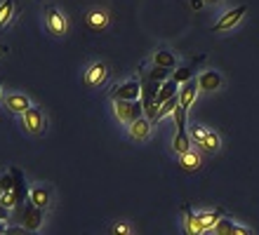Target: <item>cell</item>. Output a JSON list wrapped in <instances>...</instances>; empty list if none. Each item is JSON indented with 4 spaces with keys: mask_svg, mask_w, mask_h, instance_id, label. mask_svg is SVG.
<instances>
[{
    "mask_svg": "<svg viewBox=\"0 0 259 235\" xmlns=\"http://www.w3.org/2000/svg\"><path fill=\"white\" fill-rule=\"evenodd\" d=\"M7 191H14L12 174H3V176H0V193H7Z\"/></svg>",
    "mask_w": 259,
    "mask_h": 235,
    "instance_id": "cell-29",
    "label": "cell"
},
{
    "mask_svg": "<svg viewBox=\"0 0 259 235\" xmlns=\"http://www.w3.org/2000/svg\"><path fill=\"white\" fill-rule=\"evenodd\" d=\"M233 226H236V223H233L229 216H222V219H219V223L214 226V235H231Z\"/></svg>",
    "mask_w": 259,
    "mask_h": 235,
    "instance_id": "cell-24",
    "label": "cell"
},
{
    "mask_svg": "<svg viewBox=\"0 0 259 235\" xmlns=\"http://www.w3.org/2000/svg\"><path fill=\"white\" fill-rule=\"evenodd\" d=\"M142 97V80H127L123 85H116V87L111 89V99L113 101H137Z\"/></svg>",
    "mask_w": 259,
    "mask_h": 235,
    "instance_id": "cell-5",
    "label": "cell"
},
{
    "mask_svg": "<svg viewBox=\"0 0 259 235\" xmlns=\"http://www.w3.org/2000/svg\"><path fill=\"white\" fill-rule=\"evenodd\" d=\"M231 235H254V233L250 228H245V226H238V223H236L233 230H231Z\"/></svg>",
    "mask_w": 259,
    "mask_h": 235,
    "instance_id": "cell-31",
    "label": "cell"
},
{
    "mask_svg": "<svg viewBox=\"0 0 259 235\" xmlns=\"http://www.w3.org/2000/svg\"><path fill=\"white\" fill-rule=\"evenodd\" d=\"M5 235H38L35 230H28L24 228V226H12V228H7Z\"/></svg>",
    "mask_w": 259,
    "mask_h": 235,
    "instance_id": "cell-30",
    "label": "cell"
},
{
    "mask_svg": "<svg viewBox=\"0 0 259 235\" xmlns=\"http://www.w3.org/2000/svg\"><path fill=\"white\" fill-rule=\"evenodd\" d=\"M179 94V82L175 80V78H167V80H163V85H160V92H158V104H165L167 99H172V97H177Z\"/></svg>",
    "mask_w": 259,
    "mask_h": 235,
    "instance_id": "cell-20",
    "label": "cell"
},
{
    "mask_svg": "<svg viewBox=\"0 0 259 235\" xmlns=\"http://www.w3.org/2000/svg\"><path fill=\"white\" fill-rule=\"evenodd\" d=\"M198 92H200V85H198V80H189L182 85V89H179V106L182 108H189L193 106V101L198 99Z\"/></svg>",
    "mask_w": 259,
    "mask_h": 235,
    "instance_id": "cell-10",
    "label": "cell"
},
{
    "mask_svg": "<svg viewBox=\"0 0 259 235\" xmlns=\"http://www.w3.org/2000/svg\"><path fill=\"white\" fill-rule=\"evenodd\" d=\"M179 167L186 169V172H198V169L203 167V158L198 151H186V153L179 155Z\"/></svg>",
    "mask_w": 259,
    "mask_h": 235,
    "instance_id": "cell-13",
    "label": "cell"
},
{
    "mask_svg": "<svg viewBox=\"0 0 259 235\" xmlns=\"http://www.w3.org/2000/svg\"><path fill=\"white\" fill-rule=\"evenodd\" d=\"M245 12H247V5H238V7H233V10H229V12H224L217 19V24L212 26V31H217V33L231 31L233 26H238L240 24V19H243V14Z\"/></svg>",
    "mask_w": 259,
    "mask_h": 235,
    "instance_id": "cell-6",
    "label": "cell"
},
{
    "mask_svg": "<svg viewBox=\"0 0 259 235\" xmlns=\"http://www.w3.org/2000/svg\"><path fill=\"white\" fill-rule=\"evenodd\" d=\"M191 144H193L191 134H189L186 129H177V134H175V139H172V148H175V153L182 155V153H186V151H191Z\"/></svg>",
    "mask_w": 259,
    "mask_h": 235,
    "instance_id": "cell-18",
    "label": "cell"
},
{
    "mask_svg": "<svg viewBox=\"0 0 259 235\" xmlns=\"http://www.w3.org/2000/svg\"><path fill=\"white\" fill-rule=\"evenodd\" d=\"M0 52H7V47H0Z\"/></svg>",
    "mask_w": 259,
    "mask_h": 235,
    "instance_id": "cell-36",
    "label": "cell"
},
{
    "mask_svg": "<svg viewBox=\"0 0 259 235\" xmlns=\"http://www.w3.org/2000/svg\"><path fill=\"white\" fill-rule=\"evenodd\" d=\"M113 111H116V118L120 122H135L137 118L144 115V101L137 99V101H113Z\"/></svg>",
    "mask_w": 259,
    "mask_h": 235,
    "instance_id": "cell-3",
    "label": "cell"
},
{
    "mask_svg": "<svg viewBox=\"0 0 259 235\" xmlns=\"http://www.w3.org/2000/svg\"><path fill=\"white\" fill-rule=\"evenodd\" d=\"M151 125H153V122H151L146 115L137 118L135 122H130V136L135 141H146L151 134Z\"/></svg>",
    "mask_w": 259,
    "mask_h": 235,
    "instance_id": "cell-12",
    "label": "cell"
},
{
    "mask_svg": "<svg viewBox=\"0 0 259 235\" xmlns=\"http://www.w3.org/2000/svg\"><path fill=\"white\" fill-rule=\"evenodd\" d=\"M191 139L200 151H207V153H217L219 146H222V139H219L217 132H212V129L203 127V125H193Z\"/></svg>",
    "mask_w": 259,
    "mask_h": 235,
    "instance_id": "cell-1",
    "label": "cell"
},
{
    "mask_svg": "<svg viewBox=\"0 0 259 235\" xmlns=\"http://www.w3.org/2000/svg\"><path fill=\"white\" fill-rule=\"evenodd\" d=\"M7 230V221H0V235H5Z\"/></svg>",
    "mask_w": 259,
    "mask_h": 235,
    "instance_id": "cell-34",
    "label": "cell"
},
{
    "mask_svg": "<svg viewBox=\"0 0 259 235\" xmlns=\"http://www.w3.org/2000/svg\"><path fill=\"white\" fill-rule=\"evenodd\" d=\"M111 235H132V228H130V223L118 221V223H113V228H111Z\"/></svg>",
    "mask_w": 259,
    "mask_h": 235,
    "instance_id": "cell-28",
    "label": "cell"
},
{
    "mask_svg": "<svg viewBox=\"0 0 259 235\" xmlns=\"http://www.w3.org/2000/svg\"><path fill=\"white\" fill-rule=\"evenodd\" d=\"M0 94H3V82H0Z\"/></svg>",
    "mask_w": 259,
    "mask_h": 235,
    "instance_id": "cell-37",
    "label": "cell"
},
{
    "mask_svg": "<svg viewBox=\"0 0 259 235\" xmlns=\"http://www.w3.org/2000/svg\"><path fill=\"white\" fill-rule=\"evenodd\" d=\"M184 228L186 235H205V230L200 228V221H198V212H191V207H184Z\"/></svg>",
    "mask_w": 259,
    "mask_h": 235,
    "instance_id": "cell-17",
    "label": "cell"
},
{
    "mask_svg": "<svg viewBox=\"0 0 259 235\" xmlns=\"http://www.w3.org/2000/svg\"><path fill=\"white\" fill-rule=\"evenodd\" d=\"M5 108L10 111V113L21 115L24 111H28V108H31V101H28L26 94L12 92V94H7V97H5Z\"/></svg>",
    "mask_w": 259,
    "mask_h": 235,
    "instance_id": "cell-11",
    "label": "cell"
},
{
    "mask_svg": "<svg viewBox=\"0 0 259 235\" xmlns=\"http://www.w3.org/2000/svg\"><path fill=\"white\" fill-rule=\"evenodd\" d=\"M106 78H109V66H106V61H95V64L85 71V78H82V80H85V87L97 89L106 82Z\"/></svg>",
    "mask_w": 259,
    "mask_h": 235,
    "instance_id": "cell-7",
    "label": "cell"
},
{
    "mask_svg": "<svg viewBox=\"0 0 259 235\" xmlns=\"http://www.w3.org/2000/svg\"><path fill=\"white\" fill-rule=\"evenodd\" d=\"M109 12L104 10V7H95V10H90L88 17H85V24H88V28L92 31V33H102V31H106L109 28Z\"/></svg>",
    "mask_w": 259,
    "mask_h": 235,
    "instance_id": "cell-8",
    "label": "cell"
},
{
    "mask_svg": "<svg viewBox=\"0 0 259 235\" xmlns=\"http://www.w3.org/2000/svg\"><path fill=\"white\" fill-rule=\"evenodd\" d=\"M189 5H191V10H200L205 5V0H189Z\"/></svg>",
    "mask_w": 259,
    "mask_h": 235,
    "instance_id": "cell-32",
    "label": "cell"
},
{
    "mask_svg": "<svg viewBox=\"0 0 259 235\" xmlns=\"http://www.w3.org/2000/svg\"><path fill=\"white\" fill-rule=\"evenodd\" d=\"M28 198H31V202H33L35 207H40V209H48L50 202H52V193L45 186H33L28 191Z\"/></svg>",
    "mask_w": 259,
    "mask_h": 235,
    "instance_id": "cell-14",
    "label": "cell"
},
{
    "mask_svg": "<svg viewBox=\"0 0 259 235\" xmlns=\"http://www.w3.org/2000/svg\"><path fill=\"white\" fill-rule=\"evenodd\" d=\"M172 78L179 82V85H184V82H189V80H193V66L189 64V66H179L175 73H172Z\"/></svg>",
    "mask_w": 259,
    "mask_h": 235,
    "instance_id": "cell-23",
    "label": "cell"
},
{
    "mask_svg": "<svg viewBox=\"0 0 259 235\" xmlns=\"http://www.w3.org/2000/svg\"><path fill=\"white\" fill-rule=\"evenodd\" d=\"M198 85H200V89H205V92H214V89L222 87V75H219L217 71H205V73H200V78H198Z\"/></svg>",
    "mask_w": 259,
    "mask_h": 235,
    "instance_id": "cell-16",
    "label": "cell"
},
{
    "mask_svg": "<svg viewBox=\"0 0 259 235\" xmlns=\"http://www.w3.org/2000/svg\"><path fill=\"white\" fill-rule=\"evenodd\" d=\"M17 205H19V200H17V193H14V191L0 193V207H5V209H14Z\"/></svg>",
    "mask_w": 259,
    "mask_h": 235,
    "instance_id": "cell-25",
    "label": "cell"
},
{
    "mask_svg": "<svg viewBox=\"0 0 259 235\" xmlns=\"http://www.w3.org/2000/svg\"><path fill=\"white\" fill-rule=\"evenodd\" d=\"M45 26H48V31L52 35H57V38L66 35L68 33V19H66V14L59 12L55 5H48V7H45Z\"/></svg>",
    "mask_w": 259,
    "mask_h": 235,
    "instance_id": "cell-4",
    "label": "cell"
},
{
    "mask_svg": "<svg viewBox=\"0 0 259 235\" xmlns=\"http://www.w3.org/2000/svg\"><path fill=\"white\" fill-rule=\"evenodd\" d=\"M149 78H153V80H167V78H170V68L153 66V71L149 73Z\"/></svg>",
    "mask_w": 259,
    "mask_h": 235,
    "instance_id": "cell-26",
    "label": "cell"
},
{
    "mask_svg": "<svg viewBox=\"0 0 259 235\" xmlns=\"http://www.w3.org/2000/svg\"><path fill=\"white\" fill-rule=\"evenodd\" d=\"M7 212H10V209L0 207V221H7Z\"/></svg>",
    "mask_w": 259,
    "mask_h": 235,
    "instance_id": "cell-33",
    "label": "cell"
},
{
    "mask_svg": "<svg viewBox=\"0 0 259 235\" xmlns=\"http://www.w3.org/2000/svg\"><path fill=\"white\" fill-rule=\"evenodd\" d=\"M21 226L24 228H28V230H38L42 226V221H45V209H40V207H35L33 202L28 205L26 209H24V216H21Z\"/></svg>",
    "mask_w": 259,
    "mask_h": 235,
    "instance_id": "cell-9",
    "label": "cell"
},
{
    "mask_svg": "<svg viewBox=\"0 0 259 235\" xmlns=\"http://www.w3.org/2000/svg\"><path fill=\"white\" fill-rule=\"evenodd\" d=\"M205 3H207V5H219L222 0H205Z\"/></svg>",
    "mask_w": 259,
    "mask_h": 235,
    "instance_id": "cell-35",
    "label": "cell"
},
{
    "mask_svg": "<svg viewBox=\"0 0 259 235\" xmlns=\"http://www.w3.org/2000/svg\"><path fill=\"white\" fill-rule=\"evenodd\" d=\"M153 66L177 68V54H175V52H167V50H158V52H153Z\"/></svg>",
    "mask_w": 259,
    "mask_h": 235,
    "instance_id": "cell-19",
    "label": "cell"
},
{
    "mask_svg": "<svg viewBox=\"0 0 259 235\" xmlns=\"http://www.w3.org/2000/svg\"><path fill=\"white\" fill-rule=\"evenodd\" d=\"M10 174H12V179H14V193H17V200H24L26 198V181H24V174H21V169L19 167H12L10 169Z\"/></svg>",
    "mask_w": 259,
    "mask_h": 235,
    "instance_id": "cell-22",
    "label": "cell"
},
{
    "mask_svg": "<svg viewBox=\"0 0 259 235\" xmlns=\"http://www.w3.org/2000/svg\"><path fill=\"white\" fill-rule=\"evenodd\" d=\"M224 214V209H214V212H198V221H200V228L207 233V230H214V226L219 223V219Z\"/></svg>",
    "mask_w": 259,
    "mask_h": 235,
    "instance_id": "cell-15",
    "label": "cell"
},
{
    "mask_svg": "<svg viewBox=\"0 0 259 235\" xmlns=\"http://www.w3.org/2000/svg\"><path fill=\"white\" fill-rule=\"evenodd\" d=\"M21 122H24L28 134H33V136L45 134V127H48V118H45L42 106H31L28 111H24L21 113Z\"/></svg>",
    "mask_w": 259,
    "mask_h": 235,
    "instance_id": "cell-2",
    "label": "cell"
},
{
    "mask_svg": "<svg viewBox=\"0 0 259 235\" xmlns=\"http://www.w3.org/2000/svg\"><path fill=\"white\" fill-rule=\"evenodd\" d=\"M175 122H177V129H186V108L177 106V111H175Z\"/></svg>",
    "mask_w": 259,
    "mask_h": 235,
    "instance_id": "cell-27",
    "label": "cell"
},
{
    "mask_svg": "<svg viewBox=\"0 0 259 235\" xmlns=\"http://www.w3.org/2000/svg\"><path fill=\"white\" fill-rule=\"evenodd\" d=\"M14 10H17V0H3V3H0V31L12 21Z\"/></svg>",
    "mask_w": 259,
    "mask_h": 235,
    "instance_id": "cell-21",
    "label": "cell"
}]
</instances>
